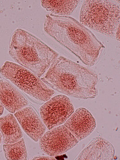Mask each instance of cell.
Instances as JSON below:
<instances>
[{
	"label": "cell",
	"mask_w": 120,
	"mask_h": 160,
	"mask_svg": "<svg viewBox=\"0 0 120 160\" xmlns=\"http://www.w3.org/2000/svg\"><path fill=\"white\" fill-rule=\"evenodd\" d=\"M44 30L85 65L92 66L105 46L89 29L70 17L46 15Z\"/></svg>",
	"instance_id": "cell-1"
},
{
	"label": "cell",
	"mask_w": 120,
	"mask_h": 160,
	"mask_svg": "<svg viewBox=\"0 0 120 160\" xmlns=\"http://www.w3.org/2000/svg\"><path fill=\"white\" fill-rule=\"evenodd\" d=\"M42 80L51 89L71 97L89 99L98 96L95 72L64 57L55 60Z\"/></svg>",
	"instance_id": "cell-2"
},
{
	"label": "cell",
	"mask_w": 120,
	"mask_h": 160,
	"mask_svg": "<svg viewBox=\"0 0 120 160\" xmlns=\"http://www.w3.org/2000/svg\"><path fill=\"white\" fill-rule=\"evenodd\" d=\"M9 54L15 62L39 78L59 56L42 40L21 29H16L12 36Z\"/></svg>",
	"instance_id": "cell-3"
},
{
	"label": "cell",
	"mask_w": 120,
	"mask_h": 160,
	"mask_svg": "<svg viewBox=\"0 0 120 160\" xmlns=\"http://www.w3.org/2000/svg\"><path fill=\"white\" fill-rule=\"evenodd\" d=\"M120 18L119 2L116 1L87 0L80 10L81 24L112 37L120 26Z\"/></svg>",
	"instance_id": "cell-4"
},
{
	"label": "cell",
	"mask_w": 120,
	"mask_h": 160,
	"mask_svg": "<svg viewBox=\"0 0 120 160\" xmlns=\"http://www.w3.org/2000/svg\"><path fill=\"white\" fill-rule=\"evenodd\" d=\"M0 73L23 91L32 102H45L52 97L55 92L39 77L23 66L6 62L0 68Z\"/></svg>",
	"instance_id": "cell-5"
},
{
	"label": "cell",
	"mask_w": 120,
	"mask_h": 160,
	"mask_svg": "<svg viewBox=\"0 0 120 160\" xmlns=\"http://www.w3.org/2000/svg\"><path fill=\"white\" fill-rule=\"evenodd\" d=\"M78 143V140L62 125L46 132L39 141L42 151L52 157L66 153Z\"/></svg>",
	"instance_id": "cell-6"
},
{
	"label": "cell",
	"mask_w": 120,
	"mask_h": 160,
	"mask_svg": "<svg viewBox=\"0 0 120 160\" xmlns=\"http://www.w3.org/2000/svg\"><path fill=\"white\" fill-rule=\"evenodd\" d=\"M74 112L71 100L63 95L52 98L40 109L41 118L49 130L62 125Z\"/></svg>",
	"instance_id": "cell-7"
},
{
	"label": "cell",
	"mask_w": 120,
	"mask_h": 160,
	"mask_svg": "<svg viewBox=\"0 0 120 160\" xmlns=\"http://www.w3.org/2000/svg\"><path fill=\"white\" fill-rule=\"evenodd\" d=\"M65 126L78 141L88 137L94 131L96 121L85 108H78L65 122Z\"/></svg>",
	"instance_id": "cell-8"
},
{
	"label": "cell",
	"mask_w": 120,
	"mask_h": 160,
	"mask_svg": "<svg viewBox=\"0 0 120 160\" xmlns=\"http://www.w3.org/2000/svg\"><path fill=\"white\" fill-rule=\"evenodd\" d=\"M14 116L24 132L34 142H38L46 132V125L32 107L23 108L15 112Z\"/></svg>",
	"instance_id": "cell-9"
},
{
	"label": "cell",
	"mask_w": 120,
	"mask_h": 160,
	"mask_svg": "<svg viewBox=\"0 0 120 160\" xmlns=\"http://www.w3.org/2000/svg\"><path fill=\"white\" fill-rule=\"evenodd\" d=\"M115 149L110 142L102 138L92 139L75 160H113Z\"/></svg>",
	"instance_id": "cell-10"
},
{
	"label": "cell",
	"mask_w": 120,
	"mask_h": 160,
	"mask_svg": "<svg viewBox=\"0 0 120 160\" xmlns=\"http://www.w3.org/2000/svg\"><path fill=\"white\" fill-rule=\"evenodd\" d=\"M0 104L6 110L14 113L28 105V101L12 84L0 80Z\"/></svg>",
	"instance_id": "cell-11"
},
{
	"label": "cell",
	"mask_w": 120,
	"mask_h": 160,
	"mask_svg": "<svg viewBox=\"0 0 120 160\" xmlns=\"http://www.w3.org/2000/svg\"><path fill=\"white\" fill-rule=\"evenodd\" d=\"M0 130L5 144L18 142L23 137V133L17 120L11 113L0 118Z\"/></svg>",
	"instance_id": "cell-12"
},
{
	"label": "cell",
	"mask_w": 120,
	"mask_h": 160,
	"mask_svg": "<svg viewBox=\"0 0 120 160\" xmlns=\"http://www.w3.org/2000/svg\"><path fill=\"white\" fill-rule=\"evenodd\" d=\"M76 0H45L41 1L42 6L56 15L68 17L73 14L79 3Z\"/></svg>",
	"instance_id": "cell-13"
},
{
	"label": "cell",
	"mask_w": 120,
	"mask_h": 160,
	"mask_svg": "<svg viewBox=\"0 0 120 160\" xmlns=\"http://www.w3.org/2000/svg\"><path fill=\"white\" fill-rule=\"evenodd\" d=\"M6 159L11 160H27L28 158L26 143L24 139L12 144H6L3 146Z\"/></svg>",
	"instance_id": "cell-14"
},
{
	"label": "cell",
	"mask_w": 120,
	"mask_h": 160,
	"mask_svg": "<svg viewBox=\"0 0 120 160\" xmlns=\"http://www.w3.org/2000/svg\"><path fill=\"white\" fill-rule=\"evenodd\" d=\"M31 160H55L56 159L54 157L51 156H40L35 157L32 158Z\"/></svg>",
	"instance_id": "cell-15"
},
{
	"label": "cell",
	"mask_w": 120,
	"mask_h": 160,
	"mask_svg": "<svg viewBox=\"0 0 120 160\" xmlns=\"http://www.w3.org/2000/svg\"><path fill=\"white\" fill-rule=\"evenodd\" d=\"M115 37L117 40H118V41H120V26H119L117 30Z\"/></svg>",
	"instance_id": "cell-16"
},
{
	"label": "cell",
	"mask_w": 120,
	"mask_h": 160,
	"mask_svg": "<svg viewBox=\"0 0 120 160\" xmlns=\"http://www.w3.org/2000/svg\"><path fill=\"white\" fill-rule=\"evenodd\" d=\"M3 111H4V108L0 104V116L2 115V114Z\"/></svg>",
	"instance_id": "cell-17"
},
{
	"label": "cell",
	"mask_w": 120,
	"mask_h": 160,
	"mask_svg": "<svg viewBox=\"0 0 120 160\" xmlns=\"http://www.w3.org/2000/svg\"><path fill=\"white\" fill-rule=\"evenodd\" d=\"M2 142V135L1 134V132H0V145H1V143Z\"/></svg>",
	"instance_id": "cell-18"
}]
</instances>
